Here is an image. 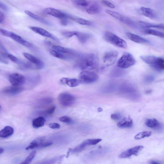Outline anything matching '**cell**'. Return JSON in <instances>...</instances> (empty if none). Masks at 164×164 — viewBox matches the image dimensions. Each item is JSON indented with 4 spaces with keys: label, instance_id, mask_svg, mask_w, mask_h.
I'll list each match as a JSON object with an SVG mask.
<instances>
[{
    "label": "cell",
    "instance_id": "38",
    "mask_svg": "<svg viewBox=\"0 0 164 164\" xmlns=\"http://www.w3.org/2000/svg\"><path fill=\"white\" fill-rule=\"evenodd\" d=\"M60 121L68 124H71L72 122V119L67 116H64L61 117L60 118Z\"/></svg>",
    "mask_w": 164,
    "mask_h": 164
},
{
    "label": "cell",
    "instance_id": "39",
    "mask_svg": "<svg viewBox=\"0 0 164 164\" xmlns=\"http://www.w3.org/2000/svg\"><path fill=\"white\" fill-rule=\"evenodd\" d=\"M111 118L113 120L117 121L121 119L122 116L119 113H115L112 114L111 116Z\"/></svg>",
    "mask_w": 164,
    "mask_h": 164
},
{
    "label": "cell",
    "instance_id": "2",
    "mask_svg": "<svg viewBox=\"0 0 164 164\" xmlns=\"http://www.w3.org/2000/svg\"><path fill=\"white\" fill-rule=\"evenodd\" d=\"M140 58L152 68L158 72L163 71L164 60L163 58L153 55H144Z\"/></svg>",
    "mask_w": 164,
    "mask_h": 164
},
{
    "label": "cell",
    "instance_id": "22",
    "mask_svg": "<svg viewBox=\"0 0 164 164\" xmlns=\"http://www.w3.org/2000/svg\"><path fill=\"white\" fill-rule=\"evenodd\" d=\"M139 25L143 28H154L160 29H164V26L163 24H153L148 22L140 21L139 22Z\"/></svg>",
    "mask_w": 164,
    "mask_h": 164
},
{
    "label": "cell",
    "instance_id": "17",
    "mask_svg": "<svg viewBox=\"0 0 164 164\" xmlns=\"http://www.w3.org/2000/svg\"><path fill=\"white\" fill-rule=\"evenodd\" d=\"M145 124L148 127L159 132L163 130V125L156 119H148L146 120Z\"/></svg>",
    "mask_w": 164,
    "mask_h": 164
},
{
    "label": "cell",
    "instance_id": "6",
    "mask_svg": "<svg viewBox=\"0 0 164 164\" xmlns=\"http://www.w3.org/2000/svg\"><path fill=\"white\" fill-rule=\"evenodd\" d=\"M136 60L133 55L128 52L124 53L117 62V65L121 69L129 68L134 65Z\"/></svg>",
    "mask_w": 164,
    "mask_h": 164
},
{
    "label": "cell",
    "instance_id": "30",
    "mask_svg": "<svg viewBox=\"0 0 164 164\" xmlns=\"http://www.w3.org/2000/svg\"><path fill=\"white\" fill-rule=\"evenodd\" d=\"M144 32L147 34L153 35L162 38H163L164 37V33L153 29H146L144 31Z\"/></svg>",
    "mask_w": 164,
    "mask_h": 164
},
{
    "label": "cell",
    "instance_id": "11",
    "mask_svg": "<svg viewBox=\"0 0 164 164\" xmlns=\"http://www.w3.org/2000/svg\"><path fill=\"white\" fill-rule=\"evenodd\" d=\"M144 148L143 146H138L128 149L123 152L119 156V157L121 158H126L133 155H137Z\"/></svg>",
    "mask_w": 164,
    "mask_h": 164
},
{
    "label": "cell",
    "instance_id": "7",
    "mask_svg": "<svg viewBox=\"0 0 164 164\" xmlns=\"http://www.w3.org/2000/svg\"><path fill=\"white\" fill-rule=\"evenodd\" d=\"M99 78V76L96 73L90 71H83L79 76V80L80 83L84 84L94 83Z\"/></svg>",
    "mask_w": 164,
    "mask_h": 164
},
{
    "label": "cell",
    "instance_id": "10",
    "mask_svg": "<svg viewBox=\"0 0 164 164\" xmlns=\"http://www.w3.org/2000/svg\"><path fill=\"white\" fill-rule=\"evenodd\" d=\"M8 80L11 84L13 86H21L25 84L26 78L21 74L13 73L9 75Z\"/></svg>",
    "mask_w": 164,
    "mask_h": 164
},
{
    "label": "cell",
    "instance_id": "32",
    "mask_svg": "<svg viewBox=\"0 0 164 164\" xmlns=\"http://www.w3.org/2000/svg\"><path fill=\"white\" fill-rule=\"evenodd\" d=\"M102 140V139L100 138L88 139L83 142L86 146L88 145H95L100 143Z\"/></svg>",
    "mask_w": 164,
    "mask_h": 164
},
{
    "label": "cell",
    "instance_id": "33",
    "mask_svg": "<svg viewBox=\"0 0 164 164\" xmlns=\"http://www.w3.org/2000/svg\"><path fill=\"white\" fill-rule=\"evenodd\" d=\"M150 132H144L139 133L136 135L134 137V138L136 140H139L146 137H150L151 135Z\"/></svg>",
    "mask_w": 164,
    "mask_h": 164
},
{
    "label": "cell",
    "instance_id": "43",
    "mask_svg": "<svg viewBox=\"0 0 164 164\" xmlns=\"http://www.w3.org/2000/svg\"><path fill=\"white\" fill-rule=\"evenodd\" d=\"M0 63L7 64L8 61L6 57L3 55H0Z\"/></svg>",
    "mask_w": 164,
    "mask_h": 164
},
{
    "label": "cell",
    "instance_id": "8",
    "mask_svg": "<svg viewBox=\"0 0 164 164\" xmlns=\"http://www.w3.org/2000/svg\"><path fill=\"white\" fill-rule=\"evenodd\" d=\"M58 100L63 106L68 107L71 106L75 103V98L73 95L68 93H61L58 97Z\"/></svg>",
    "mask_w": 164,
    "mask_h": 164
},
{
    "label": "cell",
    "instance_id": "27",
    "mask_svg": "<svg viewBox=\"0 0 164 164\" xmlns=\"http://www.w3.org/2000/svg\"><path fill=\"white\" fill-rule=\"evenodd\" d=\"M46 122L45 119L42 116H40L33 120L32 122L33 127L38 128L43 126Z\"/></svg>",
    "mask_w": 164,
    "mask_h": 164
},
{
    "label": "cell",
    "instance_id": "50",
    "mask_svg": "<svg viewBox=\"0 0 164 164\" xmlns=\"http://www.w3.org/2000/svg\"><path fill=\"white\" fill-rule=\"evenodd\" d=\"M150 164H161V163L158 161L156 160H152L150 162Z\"/></svg>",
    "mask_w": 164,
    "mask_h": 164
},
{
    "label": "cell",
    "instance_id": "25",
    "mask_svg": "<svg viewBox=\"0 0 164 164\" xmlns=\"http://www.w3.org/2000/svg\"><path fill=\"white\" fill-rule=\"evenodd\" d=\"M75 36L79 42L83 44L87 42L90 37V35L88 33L77 31Z\"/></svg>",
    "mask_w": 164,
    "mask_h": 164
},
{
    "label": "cell",
    "instance_id": "46",
    "mask_svg": "<svg viewBox=\"0 0 164 164\" xmlns=\"http://www.w3.org/2000/svg\"><path fill=\"white\" fill-rule=\"evenodd\" d=\"M5 20V16L4 14L0 11V23H3Z\"/></svg>",
    "mask_w": 164,
    "mask_h": 164
},
{
    "label": "cell",
    "instance_id": "42",
    "mask_svg": "<svg viewBox=\"0 0 164 164\" xmlns=\"http://www.w3.org/2000/svg\"><path fill=\"white\" fill-rule=\"evenodd\" d=\"M52 144V143L51 142H46L45 143L42 142L38 146L37 148H41L47 147L51 146Z\"/></svg>",
    "mask_w": 164,
    "mask_h": 164
},
{
    "label": "cell",
    "instance_id": "23",
    "mask_svg": "<svg viewBox=\"0 0 164 164\" xmlns=\"http://www.w3.org/2000/svg\"><path fill=\"white\" fill-rule=\"evenodd\" d=\"M14 132V129L9 126H6L0 131V137L7 138L12 135Z\"/></svg>",
    "mask_w": 164,
    "mask_h": 164
},
{
    "label": "cell",
    "instance_id": "4",
    "mask_svg": "<svg viewBox=\"0 0 164 164\" xmlns=\"http://www.w3.org/2000/svg\"><path fill=\"white\" fill-rule=\"evenodd\" d=\"M104 38L107 42L118 47L123 49L127 47L125 41L111 32H105L104 34Z\"/></svg>",
    "mask_w": 164,
    "mask_h": 164
},
{
    "label": "cell",
    "instance_id": "16",
    "mask_svg": "<svg viewBox=\"0 0 164 164\" xmlns=\"http://www.w3.org/2000/svg\"><path fill=\"white\" fill-rule=\"evenodd\" d=\"M24 88L21 86H12L7 87L3 90L6 94L10 95H16L20 93L24 90Z\"/></svg>",
    "mask_w": 164,
    "mask_h": 164
},
{
    "label": "cell",
    "instance_id": "18",
    "mask_svg": "<svg viewBox=\"0 0 164 164\" xmlns=\"http://www.w3.org/2000/svg\"><path fill=\"white\" fill-rule=\"evenodd\" d=\"M126 36L129 39L137 43L147 44L150 43L148 40L131 32H127Z\"/></svg>",
    "mask_w": 164,
    "mask_h": 164
},
{
    "label": "cell",
    "instance_id": "9",
    "mask_svg": "<svg viewBox=\"0 0 164 164\" xmlns=\"http://www.w3.org/2000/svg\"><path fill=\"white\" fill-rule=\"evenodd\" d=\"M118 53L115 51H111L105 53L103 58L104 65L108 67L115 62L118 56Z\"/></svg>",
    "mask_w": 164,
    "mask_h": 164
},
{
    "label": "cell",
    "instance_id": "51",
    "mask_svg": "<svg viewBox=\"0 0 164 164\" xmlns=\"http://www.w3.org/2000/svg\"><path fill=\"white\" fill-rule=\"evenodd\" d=\"M4 149L3 148L0 147V155L3 153Z\"/></svg>",
    "mask_w": 164,
    "mask_h": 164
},
{
    "label": "cell",
    "instance_id": "19",
    "mask_svg": "<svg viewBox=\"0 0 164 164\" xmlns=\"http://www.w3.org/2000/svg\"><path fill=\"white\" fill-rule=\"evenodd\" d=\"M60 82L63 84H66L70 87H75L80 84L79 80L75 78L64 77L60 80Z\"/></svg>",
    "mask_w": 164,
    "mask_h": 164
},
{
    "label": "cell",
    "instance_id": "29",
    "mask_svg": "<svg viewBox=\"0 0 164 164\" xmlns=\"http://www.w3.org/2000/svg\"><path fill=\"white\" fill-rule=\"evenodd\" d=\"M52 49L57 51L64 53L73 54L76 52L71 49L65 48L64 47L58 45H54L52 46Z\"/></svg>",
    "mask_w": 164,
    "mask_h": 164
},
{
    "label": "cell",
    "instance_id": "41",
    "mask_svg": "<svg viewBox=\"0 0 164 164\" xmlns=\"http://www.w3.org/2000/svg\"><path fill=\"white\" fill-rule=\"evenodd\" d=\"M102 3L105 5L111 8H114L115 6L114 5L110 2H109L107 1V0H102Z\"/></svg>",
    "mask_w": 164,
    "mask_h": 164
},
{
    "label": "cell",
    "instance_id": "3",
    "mask_svg": "<svg viewBox=\"0 0 164 164\" xmlns=\"http://www.w3.org/2000/svg\"><path fill=\"white\" fill-rule=\"evenodd\" d=\"M119 92L121 94L133 100H138L140 97L137 89L130 84H125L120 86Z\"/></svg>",
    "mask_w": 164,
    "mask_h": 164
},
{
    "label": "cell",
    "instance_id": "47",
    "mask_svg": "<svg viewBox=\"0 0 164 164\" xmlns=\"http://www.w3.org/2000/svg\"><path fill=\"white\" fill-rule=\"evenodd\" d=\"M60 22L61 25L63 26H67L69 23L68 21L66 18L61 19Z\"/></svg>",
    "mask_w": 164,
    "mask_h": 164
},
{
    "label": "cell",
    "instance_id": "24",
    "mask_svg": "<svg viewBox=\"0 0 164 164\" xmlns=\"http://www.w3.org/2000/svg\"><path fill=\"white\" fill-rule=\"evenodd\" d=\"M45 139V137H39L35 139L31 143L30 145L26 148V150H29L37 148L38 146L43 142Z\"/></svg>",
    "mask_w": 164,
    "mask_h": 164
},
{
    "label": "cell",
    "instance_id": "35",
    "mask_svg": "<svg viewBox=\"0 0 164 164\" xmlns=\"http://www.w3.org/2000/svg\"><path fill=\"white\" fill-rule=\"evenodd\" d=\"M116 86L115 85H109L104 88L103 90V92L105 93H110L113 92L116 89Z\"/></svg>",
    "mask_w": 164,
    "mask_h": 164
},
{
    "label": "cell",
    "instance_id": "28",
    "mask_svg": "<svg viewBox=\"0 0 164 164\" xmlns=\"http://www.w3.org/2000/svg\"><path fill=\"white\" fill-rule=\"evenodd\" d=\"M100 7L97 4L93 3L87 9L86 11L90 15H94L99 12Z\"/></svg>",
    "mask_w": 164,
    "mask_h": 164
},
{
    "label": "cell",
    "instance_id": "12",
    "mask_svg": "<svg viewBox=\"0 0 164 164\" xmlns=\"http://www.w3.org/2000/svg\"><path fill=\"white\" fill-rule=\"evenodd\" d=\"M44 12L46 14L61 19L65 18H69V15L54 8L51 7L46 8L44 10Z\"/></svg>",
    "mask_w": 164,
    "mask_h": 164
},
{
    "label": "cell",
    "instance_id": "40",
    "mask_svg": "<svg viewBox=\"0 0 164 164\" xmlns=\"http://www.w3.org/2000/svg\"><path fill=\"white\" fill-rule=\"evenodd\" d=\"M155 79L154 77L152 75H148L146 76L144 78L145 83L147 84H149L153 82Z\"/></svg>",
    "mask_w": 164,
    "mask_h": 164
},
{
    "label": "cell",
    "instance_id": "13",
    "mask_svg": "<svg viewBox=\"0 0 164 164\" xmlns=\"http://www.w3.org/2000/svg\"><path fill=\"white\" fill-rule=\"evenodd\" d=\"M29 27L33 31L43 36L51 38L56 41H59V40L57 38L48 31L42 28L35 27Z\"/></svg>",
    "mask_w": 164,
    "mask_h": 164
},
{
    "label": "cell",
    "instance_id": "31",
    "mask_svg": "<svg viewBox=\"0 0 164 164\" xmlns=\"http://www.w3.org/2000/svg\"><path fill=\"white\" fill-rule=\"evenodd\" d=\"M69 18L71 19L81 25L90 26L91 25V22L90 21L83 18L75 17L70 16H69Z\"/></svg>",
    "mask_w": 164,
    "mask_h": 164
},
{
    "label": "cell",
    "instance_id": "15",
    "mask_svg": "<svg viewBox=\"0 0 164 164\" xmlns=\"http://www.w3.org/2000/svg\"><path fill=\"white\" fill-rule=\"evenodd\" d=\"M139 12L142 15L151 19H155L157 17L155 11L149 8L142 7L139 9Z\"/></svg>",
    "mask_w": 164,
    "mask_h": 164
},
{
    "label": "cell",
    "instance_id": "20",
    "mask_svg": "<svg viewBox=\"0 0 164 164\" xmlns=\"http://www.w3.org/2000/svg\"><path fill=\"white\" fill-rule=\"evenodd\" d=\"M25 12L26 14L31 18L43 23V24L48 26L51 25V23L47 20L43 18L38 15L34 14L30 11L25 10Z\"/></svg>",
    "mask_w": 164,
    "mask_h": 164
},
{
    "label": "cell",
    "instance_id": "37",
    "mask_svg": "<svg viewBox=\"0 0 164 164\" xmlns=\"http://www.w3.org/2000/svg\"><path fill=\"white\" fill-rule=\"evenodd\" d=\"M75 3L79 6L83 7H87L89 3L86 0H75Z\"/></svg>",
    "mask_w": 164,
    "mask_h": 164
},
{
    "label": "cell",
    "instance_id": "52",
    "mask_svg": "<svg viewBox=\"0 0 164 164\" xmlns=\"http://www.w3.org/2000/svg\"><path fill=\"white\" fill-rule=\"evenodd\" d=\"M98 111L99 112H101L103 111V109L101 108H99L98 109Z\"/></svg>",
    "mask_w": 164,
    "mask_h": 164
},
{
    "label": "cell",
    "instance_id": "48",
    "mask_svg": "<svg viewBox=\"0 0 164 164\" xmlns=\"http://www.w3.org/2000/svg\"><path fill=\"white\" fill-rule=\"evenodd\" d=\"M0 8L6 11L8 9L7 7L5 4L1 2H0Z\"/></svg>",
    "mask_w": 164,
    "mask_h": 164
},
{
    "label": "cell",
    "instance_id": "49",
    "mask_svg": "<svg viewBox=\"0 0 164 164\" xmlns=\"http://www.w3.org/2000/svg\"><path fill=\"white\" fill-rule=\"evenodd\" d=\"M0 49L3 51L4 52H6V51L5 47L4 46L2 43L0 41Z\"/></svg>",
    "mask_w": 164,
    "mask_h": 164
},
{
    "label": "cell",
    "instance_id": "36",
    "mask_svg": "<svg viewBox=\"0 0 164 164\" xmlns=\"http://www.w3.org/2000/svg\"><path fill=\"white\" fill-rule=\"evenodd\" d=\"M76 31H65L62 32L63 36L66 38H70L75 36Z\"/></svg>",
    "mask_w": 164,
    "mask_h": 164
},
{
    "label": "cell",
    "instance_id": "5",
    "mask_svg": "<svg viewBox=\"0 0 164 164\" xmlns=\"http://www.w3.org/2000/svg\"><path fill=\"white\" fill-rule=\"evenodd\" d=\"M0 33L5 36L12 39L27 48L33 49L34 47L33 45L31 43L27 41L18 35L12 32L0 29Z\"/></svg>",
    "mask_w": 164,
    "mask_h": 164
},
{
    "label": "cell",
    "instance_id": "1",
    "mask_svg": "<svg viewBox=\"0 0 164 164\" xmlns=\"http://www.w3.org/2000/svg\"><path fill=\"white\" fill-rule=\"evenodd\" d=\"M99 65L97 57L92 53L79 55L77 57L76 66L83 71H91L97 69Z\"/></svg>",
    "mask_w": 164,
    "mask_h": 164
},
{
    "label": "cell",
    "instance_id": "21",
    "mask_svg": "<svg viewBox=\"0 0 164 164\" xmlns=\"http://www.w3.org/2000/svg\"><path fill=\"white\" fill-rule=\"evenodd\" d=\"M133 125L132 120L129 118H125L121 120L118 124V127L121 128H132Z\"/></svg>",
    "mask_w": 164,
    "mask_h": 164
},
{
    "label": "cell",
    "instance_id": "44",
    "mask_svg": "<svg viewBox=\"0 0 164 164\" xmlns=\"http://www.w3.org/2000/svg\"><path fill=\"white\" fill-rule=\"evenodd\" d=\"M49 127L51 128L54 129H58L59 128L60 126V124L57 123H52L49 125Z\"/></svg>",
    "mask_w": 164,
    "mask_h": 164
},
{
    "label": "cell",
    "instance_id": "34",
    "mask_svg": "<svg viewBox=\"0 0 164 164\" xmlns=\"http://www.w3.org/2000/svg\"><path fill=\"white\" fill-rule=\"evenodd\" d=\"M36 154V151H32L29 156L27 158L26 160L21 163L22 164H30Z\"/></svg>",
    "mask_w": 164,
    "mask_h": 164
},
{
    "label": "cell",
    "instance_id": "14",
    "mask_svg": "<svg viewBox=\"0 0 164 164\" xmlns=\"http://www.w3.org/2000/svg\"><path fill=\"white\" fill-rule=\"evenodd\" d=\"M23 55L30 62L36 65L38 70L42 69L44 67L43 63L38 58L27 53H23Z\"/></svg>",
    "mask_w": 164,
    "mask_h": 164
},
{
    "label": "cell",
    "instance_id": "53",
    "mask_svg": "<svg viewBox=\"0 0 164 164\" xmlns=\"http://www.w3.org/2000/svg\"><path fill=\"white\" fill-rule=\"evenodd\" d=\"M0 108H1V105H0Z\"/></svg>",
    "mask_w": 164,
    "mask_h": 164
},
{
    "label": "cell",
    "instance_id": "45",
    "mask_svg": "<svg viewBox=\"0 0 164 164\" xmlns=\"http://www.w3.org/2000/svg\"><path fill=\"white\" fill-rule=\"evenodd\" d=\"M55 109V107L53 106L46 111V113L48 115H51L54 112Z\"/></svg>",
    "mask_w": 164,
    "mask_h": 164
},
{
    "label": "cell",
    "instance_id": "26",
    "mask_svg": "<svg viewBox=\"0 0 164 164\" xmlns=\"http://www.w3.org/2000/svg\"><path fill=\"white\" fill-rule=\"evenodd\" d=\"M2 55L7 58L13 62L20 65H21L22 66L24 64L25 62L21 61L18 58L14 55H12L10 54L5 52H4L2 53Z\"/></svg>",
    "mask_w": 164,
    "mask_h": 164
}]
</instances>
